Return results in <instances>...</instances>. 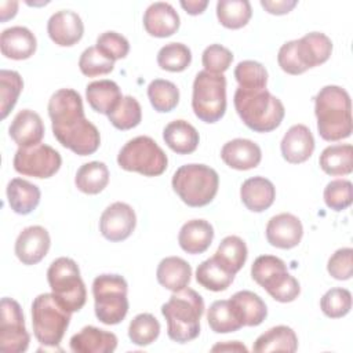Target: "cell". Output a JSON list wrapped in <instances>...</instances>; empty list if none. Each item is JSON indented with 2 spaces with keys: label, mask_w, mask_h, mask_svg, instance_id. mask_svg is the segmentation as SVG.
<instances>
[{
  "label": "cell",
  "mask_w": 353,
  "mask_h": 353,
  "mask_svg": "<svg viewBox=\"0 0 353 353\" xmlns=\"http://www.w3.org/2000/svg\"><path fill=\"white\" fill-rule=\"evenodd\" d=\"M165 145L178 154L193 153L200 142L197 130L186 120H174L163 130Z\"/></svg>",
  "instance_id": "obj_29"
},
{
  "label": "cell",
  "mask_w": 353,
  "mask_h": 353,
  "mask_svg": "<svg viewBox=\"0 0 353 353\" xmlns=\"http://www.w3.org/2000/svg\"><path fill=\"white\" fill-rule=\"evenodd\" d=\"M127 291V281L120 274L103 273L94 279V309L101 323L114 325L124 320L128 312Z\"/></svg>",
  "instance_id": "obj_7"
},
{
  "label": "cell",
  "mask_w": 353,
  "mask_h": 353,
  "mask_svg": "<svg viewBox=\"0 0 353 353\" xmlns=\"http://www.w3.org/2000/svg\"><path fill=\"white\" fill-rule=\"evenodd\" d=\"M214 239V228L205 219H190L185 222L178 234L179 247L192 255L203 254L208 250Z\"/></svg>",
  "instance_id": "obj_27"
},
{
  "label": "cell",
  "mask_w": 353,
  "mask_h": 353,
  "mask_svg": "<svg viewBox=\"0 0 353 353\" xmlns=\"http://www.w3.org/2000/svg\"><path fill=\"white\" fill-rule=\"evenodd\" d=\"M37 47L34 34L25 26H11L0 34V48L6 58L22 61L30 58Z\"/></svg>",
  "instance_id": "obj_23"
},
{
  "label": "cell",
  "mask_w": 353,
  "mask_h": 353,
  "mask_svg": "<svg viewBox=\"0 0 353 353\" xmlns=\"http://www.w3.org/2000/svg\"><path fill=\"white\" fill-rule=\"evenodd\" d=\"M296 52L307 70L328 61L332 52V41L321 32H310L296 40Z\"/></svg>",
  "instance_id": "obj_25"
},
{
  "label": "cell",
  "mask_w": 353,
  "mask_h": 353,
  "mask_svg": "<svg viewBox=\"0 0 353 353\" xmlns=\"http://www.w3.org/2000/svg\"><path fill=\"white\" fill-rule=\"evenodd\" d=\"M192 62V51L182 43H168L157 52V65L167 72H183Z\"/></svg>",
  "instance_id": "obj_40"
},
{
  "label": "cell",
  "mask_w": 353,
  "mask_h": 353,
  "mask_svg": "<svg viewBox=\"0 0 353 353\" xmlns=\"http://www.w3.org/2000/svg\"><path fill=\"white\" fill-rule=\"evenodd\" d=\"M23 88L22 77L15 70H0V112L1 119H6L14 109L18 97Z\"/></svg>",
  "instance_id": "obj_43"
},
{
  "label": "cell",
  "mask_w": 353,
  "mask_h": 353,
  "mask_svg": "<svg viewBox=\"0 0 353 353\" xmlns=\"http://www.w3.org/2000/svg\"><path fill=\"white\" fill-rule=\"evenodd\" d=\"M298 349V338L295 331L287 325H276L261 334L252 345L256 353L287 352L294 353Z\"/></svg>",
  "instance_id": "obj_32"
},
{
  "label": "cell",
  "mask_w": 353,
  "mask_h": 353,
  "mask_svg": "<svg viewBox=\"0 0 353 353\" xmlns=\"http://www.w3.org/2000/svg\"><path fill=\"white\" fill-rule=\"evenodd\" d=\"M280 150L283 159L291 164L306 161L314 150V138L305 124H294L284 134Z\"/></svg>",
  "instance_id": "obj_18"
},
{
  "label": "cell",
  "mask_w": 353,
  "mask_h": 353,
  "mask_svg": "<svg viewBox=\"0 0 353 353\" xmlns=\"http://www.w3.org/2000/svg\"><path fill=\"white\" fill-rule=\"evenodd\" d=\"M6 193L11 210L19 215H28L36 210L41 197L39 186L22 178L11 179Z\"/></svg>",
  "instance_id": "obj_28"
},
{
  "label": "cell",
  "mask_w": 353,
  "mask_h": 353,
  "mask_svg": "<svg viewBox=\"0 0 353 353\" xmlns=\"http://www.w3.org/2000/svg\"><path fill=\"white\" fill-rule=\"evenodd\" d=\"M296 4V0H261V6L265 8V11L273 15L288 14Z\"/></svg>",
  "instance_id": "obj_52"
},
{
  "label": "cell",
  "mask_w": 353,
  "mask_h": 353,
  "mask_svg": "<svg viewBox=\"0 0 353 353\" xmlns=\"http://www.w3.org/2000/svg\"><path fill=\"white\" fill-rule=\"evenodd\" d=\"M248 255L244 240L239 236H226L218 245L214 258L230 273L236 274L245 263Z\"/></svg>",
  "instance_id": "obj_36"
},
{
  "label": "cell",
  "mask_w": 353,
  "mask_h": 353,
  "mask_svg": "<svg viewBox=\"0 0 353 353\" xmlns=\"http://www.w3.org/2000/svg\"><path fill=\"white\" fill-rule=\"evenodd\" d=\"M234 77L239 87L248 90L266 88L268 72L261 62L256 61H241L234 68Z\"/></svg>",
  "instance_id": "obj_44"
},
{
  "label": "cell",
  "mask_w": 353,
  "mask_h": 353,
  "mask_svg": "<svg viewBox=\"0 0 353 353\" xmlns=\"http://www.w3.org/2000/svg\"><path fill=\"white\" fill-rule=\"evenodd\" d=\"M18 1H1L0 3V19L6 22L17 15Z\"/></svg>",
  "instance_id": "obj_54"
},
{
  "label": "cell",
  "mask_w": 353,
  "mask_h": 353,
  "mask_svg": "<svg viewBox=\"0 0 353 353\" xmlns=\"http://www.w3.org/2000/svg\"><path fill=\"white\" fill-rule=\"evenodd\" d=\"M8 134L19 148L33 146L40 143L43 139L44 124L36 112L30 109H22L12 119L8 127Z\"/></svg>",
  "instance_id": "obj_21"
},
{
  "label": "cell",
  "mask_w": 353,
  "mask_h": 353,
  "mask_svg": "<svg viewBox=\"0 0 353 353\" xmlns=\"http://www.w3.org/2000/svg\"><path fill=\"white\" fill-rule=\"evenodd\" d=\"M148 98L156 112L167 113L176 108L179 102V90L170 80L154 79L148 85Z\"/></svg>",
  "instance_id": "obj_38"
},
{
  "label": "cell",
  "mask_w": 353,
  "mask_h": 353,
  "mask_svg": "<svg viewBox=\"0 0 353 353\" xmlns=\"http://www.w3.org/2000/svg\"><path fill=\"white\" fill-rule=\"evenodd\" d=\"M51 294L68 312H79L87 301V291L77 263L66 256L51 262L47 270Z\"/></svg>",
  "instance_id": "obj_6"
},
{
  "label": "cell",
  "mask_w": 353,
  "mask_h": 353,
  "mask_svg": "<svg viewBox=\"0 0 353 353\" xmlns=\"http://www.w3.org/2000/svg\"><path fill=\"white\" fill-rule=\"evenodd\" d=\"M108 119L110 124L117 130H131L137 127L142 120L141 105L134 97L125 95L121 98L114 110L108 114Z\"/></svg>",
  "instance_id": "obj_41"
},
{
  "label": "cell",
  "mask_w": 353,
  "mask_h": 353,
  "mask_svg": "<svg viewBox=\"0 0 353 353\" xmlns=\"http://www.w3.org/2000/svg\"><path fill=\"white\" fill-rule=\"evenodd\" d=\"M221 159L230 168L245 171L259 165L262 160V152L259 145L254 141L236 138L222 146Z\"/></svg>",
  "instance_id": "obj_19"
},
{
  "label": "cell",
  "mask_w": 353,
  "mask_h": 353,
  "mask_svg": "<svg viewBox=\"0 0 353 353\" xmlns=\"http://www.w3.org/2000/svg\"><path fill=\"white\" fill-rule=\"evenodd\" d=\"M14 170L26 176L51 178L58 172L62 157L58 150L46 143H37L28 148H18L14 154Z\"/></svg>",
  "instance_id": "obj_12"
},
{
  "label": "cell",
  "mask_w": 353,
  "mask_h": 353,
  "mask_svg": "<svg viewBox=\"0 0 353 353\" xmlns=\"http://www.w3.org/2000/svg\"><path fill=\"white\" fill-rule=\"evenodd\" d=\"M233 61V54L229 48L221 44H211L205 47L201 55V62L205 72L222 74L229 69Z\"/></svg>",
  "instance_id": "obj_49"
},
{
  "label": "cell",
  "mask_w": 353,
  "mask_h": 353,
  "mask_svg": "<svg viewBox=\"0 0 353 353\" xmlns=\"http://www.w3.org/2000/svg\"><path fill=\"white\" fill-rule=\"evenodd\" d=\"M137 225V215L132 207L123 201L108 205L99 219V230L109 241H123L128 239Z\"/></svg>",
  "instance_id": "obj_14"
},
{
  "label": "cell",
  "mask_w": 353,
  "mask_h": 353,
  "mask_svg": "<svg viewBox=\"0 0 353 353\" xmlns=\"http://www.w3.org/2000/svg\"><path fill=\"white\" fill-rule=\"evenodd\" d=\"M240 199L247 210L262 212L268 210L276 199V188L265 176H252L243 182L240 188Z\"/></svg>",
  "instance_id": "obj_26"
},
{
  "label": "cell",
  "mask_w": 353,
  "mask_h": 353,
  "mask_svg": "<svg viewBox=\"0 0 353 353\" xmlns=\"http://www.w3.org/2000/svg\"><path fill=\"white\" fill-rule=\"evenodd\" d=\"M251 277L277 302L287 303L298 298L299 281L288 272L283 259L274 255H261L251 266Z\"/></svg>",
  "instance_id": "obj_8"
},
{
  "label": "cell",
  "mask_w": 353,
  "mask_h": 353,
  "mask_svg": "<svg viewBox=\"0 0 353 353\" xmlns=\"http://www.w3.org/2000/svg\"><path fill=\"white\" fill-rule=\"evenodd\" d=\"M197 283L210 291H225L234 280V274L228 272L214 256L203 261L196 269Z\"/></svg>",
  "instance_id": "obj_35"
},
{
  "label": "cell",
  "mask_w": 353,
  "mask_h": 353,
  "mask_svg": "<svg viewBox=\"0 0 353 353\" xmlns=\"http://www.w3.org/2000/svg\"><path fill=\"white\" fill-rule=\"evenodd\" d=\"M70 350L76 353H112L117 347L113 332L87 325L70 338Z\"/></svg>",
  "instance_id": "obj_22"
},
{
  "label": "cell",
  "mask_w": 353,
  "mask_h": 353,
  "mask_svg": "<svg viewBox=\"0 0 353 353\" xmlns=\"http://www.w3.org/2000/svg\"><path fill=\"white\" fill-rule=\"evenodd\" d=\"M353 250L350 247H343L336 250L328 259L327 270L335 280H349L353 274L352 265Z\"/></svg>",
  "instance_id": "obj_50"
},
{
  "label": "cell",
  "mask_w": 353,
  "mask_h": 353,
  "mask_svg": "<svg viewBox=\"0 0 353 353\" xmlns=\"http://www.w3.org/2000/svg\"><path fill=\"white\" fill-rule=\"evenodd\" d=\"M79 68L84 76L95 77V76L110 73L114 68V62L106 58L97 48V46H91L81 52L79 59Z\"/></svg>",
  "instance_id": "obj_47"
},
{
  "label": "cell",
  "mask_w": 353,
  "mask_h": 353,
  "mask_svg": "<svg viewBox=\"0 0 353 353\" xmlns=\"http://www.w3.org/2000/svg\"><path fill=\"white\" fill-rule=\"evenodd\" d=\"M265 234L270 245L281 250H290L301 243L303 236L302 222L298 216L290 212H281L269 219Z\"/></svg>",
  "instance_id": "obj_15"
},
{
  "label": "cell",
  "mask_w": 353,
  "mask_h": 353,
  "mask_svg": "<svg viewBox=\"0 0 353 353\" xmlns=\"http://www.w3.org/2000/svg\"><path fill=\"white\" fill-rule=\"evenodd\" d=\"M210 328L216 334H228L239 331L243 325L234 316L229 299H219L211 303L207 312Z\"/></svg>",
  "instance_id": "obj_39"
},
{
  "label": "cell",
  "mask_w": 353,
  "mask_h": 353,
  "mask_svg": "<svg viewBox=\"0 0 353 353\" xmlns=\"http://www.w3.org/2000/svg\"><path fill=\"white\" fill-rule=\"evenodd\" d=\"M192 109L201 121L212 124L221 120L226 110V79L219 73L201 70L193 81Z\"/></svg>",
  "instance_id": "obj_10"
},
{
  "label": "cell",
  "mask_w": 353,
  "mask_h": 353,
  "mask_svg": "<svg viewBox=\"0 0 353 353\" xmlns=\"http://www.w3.org/2000/svg\"><path fill=\"white\" fill-rule=\"evenodd\" d=\"M97 48L106 58L114 62L117 59H123L127 57L130 51V43L123 34L113 30H108L98 36Z\"/></svg>",
  "instance_id": "obj_48"
},
{
  "label": "cell",
  "mask_w": 353,
  "mask_h": 353,
  "mask_svg": "<svg viewBox=\"0 0 353 353\" xmlns=\"http://www.w3.org/2000/svg\"><path fill=\"white\" fill-rule=\"evenodd\" d=\"M156 277L160 285L175 292L188 287L192 277V268L179 256H167L160 261Z\"/></svg>",
  "instance_id": "obj_31"
},
{
  "label": "cell",
  "mask_w": 353,
  "mask_h": 353,
  "mask_svg": "<svg viewBox=\"0 0 353 353\" xmlns=\"http://www.w3.org/2000/svg\"><path fill=\"white\" fill-rule=\"evenodd\" d=\"M319 164L331 176L349 175L353 170V146L350 143L327 146L319 157Z\"/></svg>",
  "instance_id": "obj_33"
},
{
  "label": "cell",
  "mask_w": 353,
  "mask_h": 353,
  "mask_svg": "<svg viewBox=\"0 0 353 353\" xmlns=\"http://www.w3.org/2000/svg\"><path fill=\"white\" fill-rule=\"evenodd\" d=\"M160 334V323L150 313L137 314L128 325V338L137 346L153 343Z\"/></svg>",
  "instance_id": "obj_42"
},
{
  "label": "cell",
  "mask_w": 353,
  "mask_h": 353,
  "mask_svg": "<svg viewBox=\"0 0 353 353\" xmlns=\"http://www.w3.org/2000/svg\"><path fill=\"white\" fill-rule=\"evenodd\" d=\"M174 192L189 207H204L216 196L219 186L218 172L205 164L181 165L172 175Z\"/></svg>",
  "instance_id": "obj_5"
},
{
  "label": "cell",
  "mask_w": 353,
  "mask_h": 353,
  "mask_svg": "<svg viewBox=\"0 0 353 353\" xmlns=\"http://www.w3.org/2000/svg\"><path fill=\"white\" fill-rule=\"evenodd\" d=\"M85 98L92 110L108 116L119 105L123 95L120 87L113 80L103 79L87 84Z\"/></svg>",
  "instance_id": "obj_30"
},
{
  "label": "cell",
  "mask_w": 353,
  "mask_h": 353,
  "mask_svg": "<svg viewBox=\"0 0 353 353\" xmlns=\"http://www.w3.org/2000/svg\"><path fill=\"white\" fill-rule=\"evenodd\" d=\"M117 164L125 171L138 172L145 176H159L167 170L168 159L153 138L139 135L130 139L120 149Z\"/></svg>",
  "instance_id": "obj_11"
},
{
  "label": "cell",
  "mask_w": 353,
  "mask_h": 353,
  "mask_svg": "<svg viewBox=\"0 0 353 353\" xmlns=\"http://www.w3.org/2000/svg\"><path fill=\"white\" fill-rule=\"evenodd\" d=\"M50 245L51 239L46 228L28 226L15 240V255L23 265H36L47 255Z\"/></svg>",
  "instance_id": "obj_16"
},
{
  "label": "cell",
  "mask_w": 353,
  "mask_h": 353,
  "mask_svg": "<svg viewBox=\"0 0 353 353\" xmlns=\"http://www.w3.org/2000/svg\"><path fill=\"white\" fill-rule=\"evenodd\" d=\"M72 313L62 307L52 294L37 295L32 303V325L36 339L48 347H57L70 323Z\"/></svg>",
  "instance_id": "obj_9"
},
{
  "label": "cell",
  "mask_w": 353,
  "mask_h": 353,
  "mask_svg": "<svg viewBox=\"0 0 353 353\" xmlns=\"http://www.w3.org/2000/svg\"><path fill=\"white\" fill-rule=\"evenodd\" d=\"M109 183V170L102 161L83 164L74 176L76 188L85 194H98Z\"/></svg>",
  "instance_id": "obj_34"
},
{
  "label": "cell",
  "mask_w": 353,
  "mask_h": 353,
  "mask_svg": "<svg viewBox=\"0 0 353 353\" xmlns=\"http://www.w3.org/2000/svg\"><path fill=\"white\" fill-rule=\"evenodd\" d=\"M48 116L52 134L66 149L79 156L98 150L101 135L98 128L84 116L81 95L72 88L55 91L48 101Z\"/></svg>",
  "instance_id": "obj_1"
},
{
  "label": "cell",
  "mask_w": 353,
  "mask_h": 353,
  "mask_svg": "<svg viewBox=\"0 0 353 353\" xmlns=\"http://www.w3.org/2000/svg\"><path fill=\"white\" fill-rule=\"evenodd\" d=\"M234 109L241 121L255 132L276 130L285 114L283 102L266 88L248 90L239 87L233 97Z\"/></svg>",
  "instance_id": "obj_4"
},
{
  "label": "cell",
  "mask_w": 353,
  "mask_h": 353,
  "mask_svg": "<svg viewBox=\"0 0 353 353\" xmlns=\"http://www.w3.org/2000/svg\"><path fill=\"white\" fill-rule=\"evenodd\" d=\"M317 131L324 141H341L352 135V102L339 85H325L314 97Z\"/></svg>",
  "instance_id": "obj_2"
},
{
  "label": "cell",
  "mask_w": 353,
  "mask_h": 353,
  "mask_svg": "<svg viewBox=\"0 0 353 353\" xmlns=\"http://www.w3.org/2000/svg\"><path fill=\"white\" fill-rule=\"evenodd\" d=\"M179 15L170 3H152L143 14V28L153 37L172 36L179 29Z\"/></svg>",
  "instance_id": "obj_20"
},
{
  "label": "cell",
  "mask_w": 353,
  "mask_h": 353,
  "mask_svg": "<svg viewBox=\"0 0 353 353\" xmlns=\"http://www.w3.org/2000/svg\"><path fill=\"white\" fill-rule=\"evenodd\" d=\"M252 10L247 0H219L216 3V18L228 29H240L251 19Z\"/></svg>",
  "instance_id": "obj_37"
},
{
  "label": "cell",
  "mask_w": 353,
  "mask_h": 353,
  "mask_svg": "<svg viewBox=\"0 0 353 353\" xmlns=\"http://www.w3.org/2000/svg\"><path fill=\"white\" fill-rule=\"evenodd\" d=\"M229 303L243 327H256L268 316L266 303L258 294L248 290L233 294Z\"/></svg>",
  "instance_id": "obj_24"
},
{
  "label": "cell",
  "mask_w": 353,
  "mask_h": 353,
  "mask_svg": "<svg viewBox=\"0 0 353 353\" xmlns=\"http://www.w3.org/2000/svg\"><path fill=\"white\" fill-rule=\"evenodd\" d=\"M212 352H225V350H232V352H247V347L240 343L239 341L233 342H226V343H216L215 346L211 347Z\"/></svg>",
  "instance_id": "obj_55"
},
{
  "label": "cell",
  "mask_w": 353,
  "mask_h": 353,
  "mask_svg": "<svg viewBox=\"0 0 353 353\" xmlns=\"http://www.w3.org/2000/svg\"><path fill=\"white\" fill-rule=\"evenodd\" d=\"M181 7L190 15H199V14H203L204 10L207 8L208 6V1L207 0H182L181 3Z\"/></svg>",
  "instance_id": "obj_53"
},
{
  "label": "cell",
  "mask_w": 353,
  "mask_h": 353,
  "mask_svg": "<svg viewBox=\"0 0 353 353\" xmlns=\"http://www.w3.org/2000/svg\"><path fill=\"white\" fill-rule=\"evenodd\" d=\"M320 307L330 319L343 317L352 309V294L346 288H331L321 296Z\"/></svg>",
  "instance_id": "obj_45"
},
{
  "label": "cell",
  "mask_w": 353,
  "mask_h": 353,
  "mask_svg": "<svg viewBox=\"0 0 353 353\" xmlns=\"http://www.w3.org/2000/svg\"><path fill=\"white\" fill-rule=\"evenodd\" d=\"M47 33L57 46L70 47L81 40L84 25L77 12L72 10H59L50 17L47 22Z\"/></svg>",
  "instance_id": "obj_17"
},
{
  "label": "cell",
  "mask_w": 353,
  "mask_h": 353,
  "mask_svg": "<svg viewBox=\"0 0 353 353\" xmlns=\"http://www.w3.org/2000/svg\"><path fill=\"white\" fill-rule=\"evenodd\" d=\"M0 349L6 353H22L28 349L30 336L25 327L21 305L12 298L0 302Z\"/></svg>",
  "instance_id": "obj_13"
},
{
  "label": "cell",
  "mask_w": 353,
  "mask_h": 353,
  "mask_svg": "<svg viewBox=\"0 0 353 353\" xmlns=\"http://www.w3.org/2000/svg\"><path fill=\"white\" fill-rule=\"evenodd\" d=\"M277 62L281 70L288 74H302L306 72L296 52V40H290L280 47L277 54Z\"/></svg>",
  "instance_id": "obj_51"
},
{
  "label": "cell",
  "mask_w": 353,
  "mask_h": 353,
  "mask_svg": "<svg viewBox=\"0 0 353 353\" xmlns=\"http://www.w3.org/2000/svg\"><path fill=\"white\" fill-rule=\"evenodd\" d=\"M324 203L334 211L346 210L353 200V185L347 179H334L324 189Z\"/></svg>",
  "instance_id": "obj_46"
},
{
  "label": "cell",
  "mask_w": 353,
  "mask_h": 353,
  "mask_svg": "<svg viewBox=\"0 0 353 353\" xmlns=\"http://www.w3.org/2000/svg\"><path fill=\"white\" fill-rule=\"evenodd\" d=\"M167 320V335L178 343L196 339L200 334V319L204 313L203 296L193 288L185 287L172 292L161 306Z\"/></svg>",
  "instance_id": "obj_3"
}]
</instances>
